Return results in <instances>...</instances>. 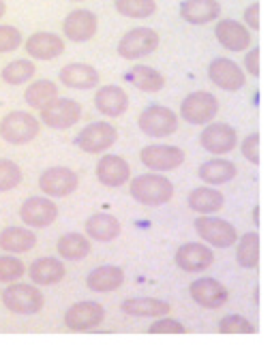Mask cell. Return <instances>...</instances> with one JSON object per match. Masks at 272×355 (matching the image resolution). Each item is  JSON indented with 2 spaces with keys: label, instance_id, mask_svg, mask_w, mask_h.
<instances>
[{
  "label": "cell",
  "instance_id": "cell-18",
  "mask_svg": "<svg viewBox=\"0 0 272 355\" xmlns=\"http://www.w3.org/2000/svg\"><path fill=\"white\" fill-rule=\"evenodd\" d=\"M96 180L108 189H118L131 180V165L118 155H103L94 167Z\"/></svg>",
  "mask_w": 272,
  "mask_h": 355
},
{
  "label": "cell",
  "instance_id": "cell-25",
  "mask_svg": "<svg viewBox=\"0 0 272 355\" xmlns=\"http://www.w3.org/2000/svg\"><path fill=\"white\" fill-rule=\"evenodd\" d=\"M120 234L122 225L110 212H94L84 223V236L92 242H114Z\"/></svg>",
  "mask_w": 272,
  "mask_h": 355
},
{
  "label": "cell",
  "instance_id": "cell-17",
  "mask_svg": "<svg viewBox=\"0 0 272 355\" xmlns=\"http://www.w3.org/2000/svg\"><path fill=\"white\" fill-rule=\"evenodd\" d=\"M208 80L226 92H238L246 84V75L238 62L230 58H214L208 64Z\"/></svg>",
  "mask_w": 272,
  "mask_h": 355
},
{
  "label": "cell",
  "instance_id": "cell-6",
  "mask_svg": "<svg viewBox=\"0 0 272 355\" xmlns=\"http://www.w3.org/2000/svg\"><path fill=\"white\" fill-rule=\"evenodd\" d=\"M161 43V37L155 28H131L122 35V39L118 41L116 52L120 58L125 60H139L157 52V47Z\"/></svg>",
  "mask_w": 272,
  "mask_h": 355
},
{
  "label": "cell",
  "instance_id": "cell-39",
  "mask_svg": "<svg viewBox=\"0 0 272 355\" xmlns=\"http://www.w3.org/2000/svg\"><path fill=\"white\" fill-rule=\"evenodd\" d=\"M216 329L221 334H255L257 332L253 321L238 313H232V315H226L223 319H219Z\"/></svg>",
  "mask_w": 272,
  "mask_h": 355
},
{
  "label": "cell",
  "instance_id": "cell-28",
  "mask_svg": "<svg viewBox=\"0 0 272 355\" xmlns=\"http://www.w3.org/2000/svg\"><path fill=\"white\" fill-rule=\"evenodd\" d=\"M238 173V167L236 163L223 159V157H214L206 163L200 165V169H197V175H200V180L206 182V187H223L228 182H232L234 178Z\"/></svg>",
  "mask_w": 272,
  "mask_h": 355
},
{
  "label": "cell",
  "instance_id": "cell-48",
  "mask_svg": "<svg viewBox=\"0 0 272 355\" xmlns=\"http://www.w3.org/2000/svg\"><path fill=\"white\" fill-rule=\"evenodd\" d=\"M71 3H84V0H71Z\"/></svg>",
  "mask_w": 272,
  "mask_h": 355
},
{
  "label": "cell",
  "instance_id": "cell-36",
  "mask_svg": "<svg viewBox=\"0 0 272 355\" xmlns=\"http://www.w3.org/2000/svg\"><path fill=\"white\" fill-rule=\"evenodd\" d=\"M37 73V64L28 58H17L11 60L7 67H3L0 71V80L9 86H22V84H28Z\"/></svg>",
  "mask_w": 272,
  "mask_h": 355
},
{
  "label": "cell",
  "instance_id": "cell-43",
  "mask_svg": "<svg viewBox=\"0 0 272 355\" xmlns=\"http://www.w3.org/2000/svg\"><path fill=\"white\" fill-rule=\"evenodd\" d=\"M260 146H262V137H260V133H249L244 139H242V144H240V152H242V157L249 161L251 165H260V159H262V155H260Z\"/></svg>",
  "mask_w": 272,
  "mask_h": 355
},
{
  "label": "cell",
  "instance_id": "cell-31",
  "mask_svg": "<svg viewBox=\"0 0 272 355\" xmlns=\"http://www.w3.org/2000/svg\"><path fill=\"white\" fill-rule=\"evenodd\" d=\"M187 204L193 212L202 214V216H210L214 212H221L226 206V195L221 193L219 189L212 187H197L189 193Z\"/></svg>",
  "mask_w": 272,
  "mask_h": 355
},
{
  "label": "cell",
  "instance_id": "cell-41",
  "mask_svg": "<svg viewBox=\"0 0 272 355\" xmlns=\"http://www.w3.org/2000/svg\"><path fill=\"white\" fill-rule=\"evenodd\" d=\"M19 45H24V37H22L19 28L0 24V54L15 52Z\"/></svg>",
  "mask_w": 272,
  "mask_h": 355
},
{
  "label": "cell",
  "instance_id": "cell-20",
  "mask_svg": "<svg viewBox=\"0 0 272 355\" xmlns=\"http://www.w3.org/2000/svg\"><path fill=\"white\" fill-rule=\"evenodd\" d=\"M24 49L33 60H54L65 52V39L56 33L39 31L24 41Z\"/></svg>",
  "mask_w": 272,
  "mask_h": 355
},
{
  "label": "cell",
  "instance_id": "cell-3",
  "mask_svg": "<svg viewBox=\"0 0 272 355\" xmlns=\"http://www.w3.org/2000/svg\"><path fill=\"white\" fill-rule=\"evenodd\" d=\"M41 133V122L28 112H11L0 120V137L11 146L31 144Z\"/></svg>",
  "mask_w": 272,
  "mask_h": 355
},
{
  "label": "cell",
  "instance_id": "cell-33",
  "mask_svg": "<svg viewBox=\"0 0 272 355\" xmlns=\"http://www.w3.org/2000/svg\"><path fill=\"white\" fill-rule=\"evenodd\" d=\"M127 80L142 92H159L165 88V75L148 64H133L127 71Z\"/></svg>",
  "mask_w": 272,
  "mask_h": 355
},
{
  "label": "cell",
  "instance_id": "cell-42",
  "mask_svg": "<svg viewBox=\"0 0 272 355\" xmlns=\"http://www.w3.org/2000/svg\"><path fill=\"white\" fill-rule=\"evenodd\" d=\"M148 332H151V334H185L187 327H185L182 321L167 315V317L155 319L151 325H148Z\"/></svg>",
  "mask_w": 272,
  "mask_h": 355
},
{
  "label": "cell",
  "instance_id": "cell-40",
  "mask_svg": "<svg viewBox=\"0 0 272 355\" xmlns=\"http://www.w3.org/2000/svg\"><path fill=\"white\" fill-rule=\"evenodd\" d=\"M22 180H24L22 167L11 159H0V193L17 189Z\"/></svg>",
  "mask_w": 272,
  "mask_h": 355
},
{
  "label": "cell",
  "instance_id": "cell-16",
  "mask_svg": "<svg viewBox=\"0 0 272 355\" xmlns=\"http://www.w3.org/2000/svg\"><path fill=\"white\" fill-rule=\"evenodd\" d=\"M174 263L178 270L187 274H200V272H206L214 263V250L202 242H187L178 246L174 255Z\"/></svg>",
  "mask_w": 272,
  "mask_h": 355
},
{
  "label": "cell",
  "instance_id": "cell-23",
  "mask_svg": "<svg viewBox=\"0 0 272 355\" xmlns=\"http://www.w3.org/2000/svg\"><path fill=\"white\" fill-rule=\"evenodd\" d=\"M94 107L105 118H120L129 110V94L116 84L101 86L94 92Z\"/></svg>",
  "mask_w": 272,
  "mask_h": 355
},
{
  "label": "cell",
  "instance_id": "cell-12",
  "mask_svg": "<svg viewBox=\"0 0 272 355\" xmlns=\"http://www.w3.org/2000/svg\"><path fill=\"white\" fill-rule=\"evenodd\" d=\"M78 187H80L78 173L71 167H65V165L47 167L39 175V189H41L43 197H49V199L69 197L71 193L78 191Z\"/></svg>",
  "mask_w": 272,
  "mask_h": 355
},
{
  "label": "cell",
  "instance_id": "cell-19",
  "mask_svg": "<svg viewBox=\"0 0 272 355\" xmlns=\"http://www.w3.org/2000/svg\"><path fill=\"white\" fill-rule=\"evenodd\" d=\"M214 37L219 45L226 47L228 52H244L253 43L251 31L244 28V24L236 19H219L214 26Z\"/></svg>",
  "mask_w": 272,
  "mask_h": 355
},
{
  "label": "cell",
  "instance_id": "cell-46",
  "mask_svg": "<svg viewBox=\"0 0 272 355\" xmlns=\"http://www.w3.org/2000/svg\"><path fill=\"white\" fill-rule=\"evenodd\" d=\"M5 13H7V3H5V0H0V19H3Z\"/></svg>",
  "mask_w": 272,
  "mask_h": 355
},
{
  "label": "cell",
  "instance_id": "cell-29",
  "mask_svg": "<svg viewBox=\"0 0 272 355\" xmlns=\"http://www.w3.org/2000/svg\"><path fill=\"white\" fill-rule=\"evenodd\" d=\"M125 285V270L118 266H99L86 276V287L94 293H112Z\"/></svg>",
  "mask_w": 272,
  "mask_h": 355
},
{
  "label": "cell",
  "instance_id": "cell-10",
  "mask_svg": "<svg viewBox=\"0 0 272 355\" xmlns=\"http://www.w3.org/2000/svg\"><path fill=\"white\" fill-rule=\"evenodd\" d=\"M139 161L153 173L174 171L185 163V150L171 144H148L139 150Z\"/></svg>",
  "mask_w": 272,
  "mask_h": 355
},
{
  "label": "cell",
  "instance_id": "cell-47",
  "mask_svg": "<svg viewBox=\"0 0 272 355\" xmlns=\"http://www.w3.org/2000/svg\"><path fill=\"white\" fill-rule=\"evenodd\" d=\"M253 223L260 225V208H257V206L253 208Z\"/></svg>",
  "mask_w": 272,
  "mask_h": 355
},
{
  "label": "cell",
  "instance_id": "cell-2",
  "mask_svg": "<svg viewBox=\"0 0 272 355\" xmlns=\"http://www.w3.org/2000/svg\"><path fill=\"white\" fill-rule=\"evenodd\" d=\"M0 300H3V306L13 315H37L45 306L43 291L33 283L28 285L22 281L7 285L3 293H0Z\"/></svg>",
  "mask_w": 272,
  "mask_h": 355
},
{
  "label": "cell",
  "instance_id": "cell-32",
  "mask_svg": "<svg viewBox=\"0 0 272 355\" xmlns=\"http://www.w3.org/2000/svg\"><path fill=\"white\" fill-rule=\"evenodd\" d=\"M90 250H92L90 240L78 232L62 234L56 240V252H58V257L65 261H82L90 255Z\"/></svg>",
  "mask_w": 272,
  "mask_h": 355
},
{
  "label": "cell",
  "instance_id": "cell-22",
  "mask_svg": "<svg viewBox=\"0 0 272 355\" xmlns=\"http://www.w3.org/2000/svg\"><path fill=\"white\" fill-rule=\"evenodd\" d=\"M26 274L35 287H54L67 276V268L58 257H39L26 266Z\"/></svg>",
  "mask_w": 272,
  "mask_h": 355
},
{
  "label": "cell",
  "instance_id": "cell-37",
  "mask_svg": "<svg viewBox=\"0 0 272 355\" xmlns=\"http://www.w3.org/2000/svg\"><path fill=\"white\" fill-rule=\"evenodd\" d=\"M114 7L122 17L146 19V17L155 15L157 0H114Z\"/></svg>",
  "mask_w": 272,
  "mask_h": 355
},
{
  "label": "cell",
  "instance_id": "cell-45",
  "mask_svg": "<svg viewBox=\"0 0 272 355\" xmlns=\"http://www.w3.org/2000/svg\"><path fill=\"white\" fill-rule=\"evenodd\" d=\"M260 3H253L244 9V15H242V21H244V28H249V31H260Z\"/></svg>",
  "mask_w": 272,
  "mask_h": 355
},
{
  "label": "cell",
  "instance_id": "cell-4",
  "mask_svg": "<svg viewBox=\"0 0 272 355\" xmlns=\"http://www.w3.org/2000/svg\"><path fill=\"white\" fill-rule=\"evenodd\" d=\"M193 230L200 236L202 244L210 248H230L238 242V230L226 218L219 216H197Z\"/></svg>",
  "mask_w": 272,
  "mask_h": 355
},
{
  "label": "cell",
  "instance_id": "cell-30",
  "mask_svg": "<svg viewBox=\"0 0 272 355\" xmlns=\"http://www.w3.org/2000/svg\"><path fill=\"white\" fill-rule=\"evenodd\" d=\"M221 15L219 0H182L180 3V17L193 26H204Z\"/></svg>",
  "mask_w": 272,
  "mask_h": 355
},
{
  "label": "cell",
  "instance_id": "cell-8",
  "mask_svg": "<svg viewBox=\"0 0 272 355\" xmlns=\"http://www.w3.org/2000/svg\"><path fill=\"white\" fill-rule=\"evenodd\" d=\"M137 129L155 139L169 137L178 131V114L165 105H148L137 118Z\"/></svg>",
  "mask_w": 272,
  "mask_h": 355
},
{
  "label": "cell",
  "instance_id": "cell-5",
  "mask_svg": "<svg viewBox=\"0 0 272 355\" xmlns=\"http://www.w3.org/2000/svg\"><path fill=\"white\" fill-rule=\"evenodd\" d=\"M216 114H219V98L206 90H195L187 94L178 112V116L193 126H206L214 122Z\"/></svg>",
  "mask_w": 272,
  "mask_h": 355
},
{
  "label": "cell",
  "instance_id": "cell-27",
  "mask_svg": "<svg viewBox=\"0 0 272 355\" xmlns=\"http://www.w3.org/2000/svg\"><path fill=\"white\" fill-rule=\"evenodd\" d=\"M37 246V234L28 227H5L0 232V250H5V255H24L31 252Z\"/></svg>",
  "mask_w": 272,
  "mask_h": 355
},
{
  "label": "cell",
  "instance_id": "cell-14",
  "mask_svg": "<svg viewBox=\"0 0 272 355\" xmlns=\"http://www.w3.org/2000/svg\"><path fill=\"white\" fill-rule=\"evenodd\" d=\"M19 218L28 230H45L58 220V206L49 197H28L19 206Z\"/></svg>",
  "mask_w": 272,
  "mask_h": 355
},
{
  "label": "cell",
  "instance_id": "cell-1",
  "mask_svg": "<svg viewBox=\"0 0 272 355\" xmlns=\"http://www.w3.org/2000/svg\"><path fill=\"white\" fill-rule=\"evenodd\" d=\"M174 182L163 173H139L129 180V193L139 206L161 208L174 199Z\"/></svg>",
  "mask_w": 272,
  "mask_h": 355
},
{
  "label": "cell",
  "instance_id": "cell-26",
  "mask_svg": "<svg viewBox=\"0 0 272 355\" xmlns=\"http://www.w3.org/2000/svg\"><path fill=\"white\" fill-rule=\"evenodd\" d=\"M120 311L127 317H135V319H159V317H167L171 306L169 302L159 300V297H129L120 304Z\"/></svg>",
  "mask_w": 272,
  "mask_h": 355
},
{
  "label": "cell",
  "instance_id": "cell-44",
  "mask_svg": "<svg viewBox=\"0 0 272 355\" xmlns=\"http://www.w3.org/2000/svg\"><path fill=\"white\" fill-rule=\"evenodd\" d=\"M242 71H244V75L249 73V75H253V78H260V73H262V52H260V47H253V49H249V52L244 54Z\"/></svg>",
  "mask_w": 272,
  "mask_h": 355
},
{
  "label": "cell",
  "instance_id": "cell-35",
  "mask_svg": "<svg viewBox=\"0 0 272 355\" xmlns=\"http://www.w3.org/2000/svg\"><path fill=\"white\" fill-rule=\"evenodd\" d=\"M58 96V86L52 80H35L28 84V88L24 90V101L33 110H43Z\"/></svg>",
  "mask_w": 272,
  "mask_h": 355
},
{
  "label": "cell",
  "instance_id": "cell-13",
  "mask_svg": "<svg viewBox=\"0 0 272 355\" xmlns=\"http://www.w3.org/2000/svg\"><path fill=\"white\" fill-rule=\"evenodd\" d=\"M200 146L214 157H226L238 148V133L228 122H210L200 133Z\"/></svg>",
  "mask_w": 272,
  "mask_h": 355
},
{
  "label": "cell",
  "instance_id": "cell-38",
  "mask_svg": "<svg viewBox=\"0 0 272 355\" xmlns=\"http://www.w3.org/2000/svg\"><path fill=\"white\" fill-rule=\"evenodd\" d=\"M26 274V263L15 255H0V283L13 285L19 283L22 276Z\"/></svg>",
  "mask_w": 272,
  "mask_h": 355
},
{
  "label": "cell",
  "instance_id": "cell-9",
  "mask_svg": "<svg viewBox=\"0 0 272 355\" xmlns=\"http://www.w3.org/2000/svg\"><path fill=\"white\" fill-rule=\"evenodd\" d=\"M116 141H118L116 126L105 120L90 122L76 135V146L82 152H86V155H105Z\"/></svg>",
  "mask_w": 272,
  "mask_h": 355
},
{
  "label": "cell",
  "instance_id": "cell-7",
  "mask_svg": "<svg viewBox=\"0 0 272 355\" xmlns=\"http://www.w3.org/2000/svg\"><path fill=\"white\" fill-rule=\"evenodd\" d=\"M82 120V105L76 98L56 96L52 103L39 112V122L54 131H67Z\"/></svg>",
  "mask_w": 272,
  "mask_h": 355
},
{
  "label": "cell",
  "instance_id": "cell-34",
  "mask_svg": "<svg viewBox=\"0 0 272 355\" xmlns=\"http://www.w3.org/2000/svg\"><path fill=\"white\" fill-rule=\"evenodd\" d=\"M262 257V240L257 232H246L236 242V263L242 270H255Z\"/></svg>",
  "mask_w": 272,
  "mask_h": 355
},
{
  "label": "cell",
  "instance_id": "cell-11",
  "mask_svg": "<svg viewBox=\"0 0 272 355\" xmlns=\"http://www.w3.org/2000/svg\"><path fill=\"white\" fill-rule=\"evenodd\" d=\"M65 327L71 332H90L105 321V306L92 300H82L71 304L65 311Z\"/></svg>",
  "mask_w": 272,
  "mask_h": 355
},
{
  "label": "cell",
  "instance_id": "cell-15",
  "mask_svg": "<svg viewBox=\"0 0 272 355\" xmlns=\"http://www.w3.org/2000/svg\"><path fill=\"white\" fill-rule=\"evenodd\" d=\"M189 295L197 306L206 311H216L221 306H226L230 300L228 287L210 276H202V278H197V281H193L189 285Z\"/></svg>",
  "mask_w": 272,
  "mask_h": 355
},
{
  "label": "cell",
  "instance_id": "cell-24",
  "mask_svg": "<svg viewBox=\"0 0 272 355\" xmlns=\"http://www.w3.org/2000/svg\"><path fill=\"white\" fill-rule=\"evenodd\" d=\"M58 80L62 86L73 88V90H90L96 88L101 78H99V71L92 64L86 62H69L60 69Z\"/></svg>",
  "mask_w": 272,
  "mask_h": 355
},
{
  "label": "cell",
  "instance_id": "cell-21",
  "mask_svg": "<svg viewBox=\"0 0 272 355\" xmlns=\"http://www.w3.org/2000/svg\"><path fill=\"white\" fill-rule=\"evenodd\" d=\"M99 19L88 9H76L71 11L62 21V35L73 43H86L96 35Z\"/></svg>",
  "mask_w": 272,
  "mask_h": 355
}]
</instances>
